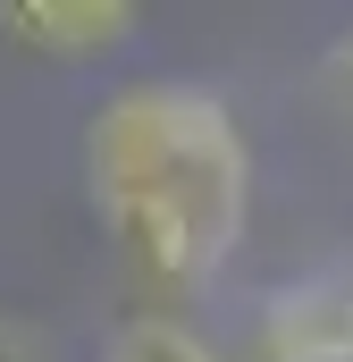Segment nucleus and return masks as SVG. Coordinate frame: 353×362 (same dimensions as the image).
I'll return each mask as SVG.
<instances>
[{"label":"nucleus","instance_id":"nucleus-3","mask_svg":"<svg viewBox=\"0 0 353 362\" xmlns=\"http://www.w3.org/2000/svg\"><path fill=\"white\" fill-rule=\"evenodd\" d=\"M0 25H8L25 51L92 59V51H118V42L135 34V8H118V0H76V8H59V0H8Z\"/></svg>","mask_w":353,"mask_h":362},{"label":"nucleus","instance_id":"nucleus-1","mask_svg":"<svg viewBox=\"0 0 353 362\" xmlns=\"http://www.w3.org/2000/svg\"><path fill=\"white\" fill-rule=\"evenodd\" d=\"M85 177L152 286H210L253 228V144L210 85H126L85 127Z\"/></svg>","mask_w":353,"mask_h":362},{"label":"nucleus","instance_id":"nucleus-5","mask_svg":"<svg viewBox=\"0 0 353 362\" xmlns=\"http://www.w3.org/2000/svg\"><path fill=\"white\" fill-rule=\"evenodd\" d=\"M0 362H51V337L25 320H0Z\"/></svg>","mask_w":353,"mask_h":362},{"label":"nucleus","instance_id":"nucleus-4","mask_svg":"<svg viewBox=\"0 0 353 362\" xmlns=\"http://www.w3.org/2000/svg\"><path fill=\"white\" fill-rule=\"evenodd\" d=\"M101 362H227V354L210 337H193L185 320H169V312H135V320H118Z\"/></svg>","mask_w":353,"mask_h":362},{"label":"nucleus","instance_id":"nucleus-6","mask_svg":"<svg viewBox=\"0 0 353 362\" xmlns=\"http://www.w3.org/2000/svg\"><path fill=\"white\" fill-rule=\"evenodd\" d=\"M328 76H337V93H345V101H353V34H345V42H337V59H328Z\"/></svg>","mask_w":353,"mask_h":362},{"label":"nucleus","instance_id":"nucleus-2","mask_svg":"<svg viewBox=\"0 0 353 362\" xmlns=\"http://www.w3.org/2000/svg\"><path fill=\"white\" fill-rule=\"evenodd\" d=\"M261 362H353V262H320L261 303Z\"/></svg>","mask_w":353,"mask_h":362}]
</instances>
